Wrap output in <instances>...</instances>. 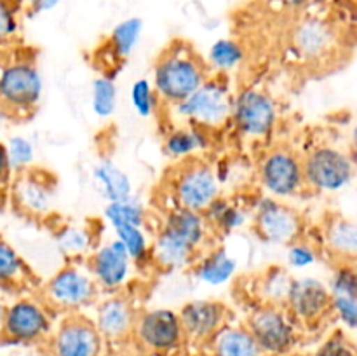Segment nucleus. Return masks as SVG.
Wrapping results in <instances>:
<instances>
[{
    "label": "nucleus",
    "instance_id": "obj_4",
    "mask_svg": "<svg viewBox=\"0 0 357 356\" xmlns=\"http://www.w3.org/2000/svg\"><path fill=\"white\" fill-rule=\"evenodd\" d=\"M101 290L87 269L86 262L66 260L45 279L40 297L56 314L86 313L100 300Z\"/></svg>",
    "mask_w": 357,
    "mask_h": 356
},
{
    "label": "nucleus",
    "instance_id": "obj_13",
    "mask_svg": "<svg viewBox=\"0 0 357 356\" xmlns=\"http://www.w3.org/2000/svg\"><path fill=\"white\" fill-rule=\"evenodd\" d=\"M132 344L150 356H169L180 351L187 341L178 311L171 307H150L139 311Z\"/></svg>",
    "mask_w": 357,
    "mask_h": 356
},
{
    "label": "nucleus",
    "instance_id": "obj_44",
    "mask_svg": "<svg viewBox=\"0 0 357 356\" xmlns=\"http://www.w3.org/2000/svg\"><path fill=\"white\" fill-rule=\"evenodd\" d=\"M13 121L14 119H13V115L9 114V110H7L3 105H0V131H3V129H6Z\"/></svg>",
    "mask_w": 357,
    "mask_h": 356
},
{
    "label": "nucleus",
    "instance_id": "obj_17",
    "mask_svg": "<svg viewBox=\"0 0 357 356\" xmlns=\"http://www.w3.org/2000/svg\"><path fill=\"white\" fill-rule=\"evenodd\" d=\"M338 47V35L333 24L317 16H305L289 31V51L298 61L319 66L330 61Z\"/></svg>",
    "mask_w": 357,
    "mask_h": 356
},
{
    "label": "nucleus",
    "instance_id": "obj_25",
    "mask_svg": "<svg viewBox=\"0 0 357 356\" xmlns=\"http://www.w3.org/2000/svg\"><path fill=\"white\" fill-rule=\"evenodd\" d=\"M100 241L93 223L63 222L54 229L56 248L66 260L84 262Z\"/></svg>",
    "mask_w": 357,
    "mask_h": 356
},
{
    "label": "nucleus",
    "instance_id": "obj_21",
    "mask_svg": "<svg viewBox=\"0 0 357 356\" xmlns=\"http://www.w3.org/2000/svg\"><path fill=\"white\" fill-rule=\"evenodd\" d=\"M143 27L145 24L142 17L129 16L112 28L101 47L96 51V63L101 66L100 73L117 77L142 42Z\"/></svg>",
    "mask_w": 357,
    "mask_h": 356
},
{
    "label": "nucleus",
    "instance_id": "obj_23",
    "mask_svg": "<svg viewBox=\"0 0 357 356\" xmlns=\"http://www.w3.org/2000/svg\"><path fill=\"white\" fill-rule=\"evenodd\" d=\"M215 236H230L251 223V199L222 194L202 213Z\"/></svg>",
    "mask_w": 357,
    "mask_h": 356
},
{
    "label": "nucleus",
    "instance_id": "obj_40",
    "mask_svg": "<svg viewBox=\"0 0 357 356\" xmlns=\"http://www.w3.org/2000/svg\"><path fill=\"white\" fill-rule=\"evenodd\" d=\"M331 313L351 330H357V297H333Z\"/></svg>",
    "mask_w": 357,
    "mask_h": 356
},
{
    "label": "nucleus",
    "instance_id": "obj_42",
    "mask_svg": "<svg viewBox=\"0 0 357 356\" xmlns=\"http://www.w3.org/2000/svg\"><path fill=\"white\" fill-rule=\"evenodd\" d=\"M13 178L14 171L10 168L9 156H7L6 142L0 140V202H7V192H9Z\"/></svg>",
    "mask_w": 357,
    "mask_h": 356
},
{
    "label": "nucleus",
    "instance_id": "obj_31",
    "mask_svg": "<svg viewBox=\"0 0 357 356\" xmlns=\"http://www.w3.org/2000/svg\"><path fill=\"white\" fill-rule=\"evenodd\" d=\"M293 274L282 265H271L255 279V293L258 304H274L284 306L291 286Z\"/></svg>",
    "mask_w": 357,
    "mask_h": 356
},
{
    "label": "nucleus",
    "instance_id": "obj_5",
    "mask_svg": "<svg viewBox=\"0 0 357 356\" xmlns=\"http://www.w3.org/2000/svg\"><path fill=\"white\" fill-rule=\"evenodd\" d=\"M222 175L204 157L174 163L167 175V194L171 206L204 213L206 208L223 194Z\"/></svg>",
    "mask_w": 357,
    "mask_h": 356
},
{
    "label": "nucleus",
    "instance_id": "obj_1",
    "mask_svg": "<svg viewBox=\"0 0 357 356\" xmlns=\"http://www.w3.org/2000/svg\"><path fill=\"white\" fill-rule=\"evenodd\" d=\"M213 239L215 234L202 213L167 208L152 234V267L160 272L187 271L202 251L213 246Z\"/></svg>",
    "mask_w": 357,
    "mask_h": 356
},
{
    "label": "nucleus",
    "instance_id": "obj_16",
    "mask_svg": "<svg viewBox=\"0 0 357 356\" xmlns=\"http://www.w3.org/2000/svg\"><path fill=\"white\" fill-rule=\"evenodd\" d=\"M94 327L100 332L105 346H124L132 342L136 318L139 309L126 292L101 293L93 309Z\"/></svg>",
    "mask_w": 357,
    "mask_h": 356
},
{
    "label": "nucleus",
    "instance_id": "obj_28",
    "mask_svg": "<svg viewBox=\"0 0 357 356\" xmlns=\"http://www.w3.org/2000/svg\"><path fill=\"white\" fill-rule=\"evenodd\" d=\"M33 281V272L16 248L0 236V292H21Z\"/></svg>",
    "mask_w": 357,
    "mask_h": 356
},
{
    "label": "nucleus",
    "instance_id": "obj_38",
    "mask_svg": "<svg viewBox=\"0 0 357 356\" xmlns=\"http://www.w3.org/2000/svg\"><path fill=\"white\" fill-rule=\"evenodd\" d=\"M317 258H319V251L316 244L307 241L303 236L286 246V265L293 271H305L312 267Z\"/></svg>",
    "mask_w": 357,
    "mask_h": 356
},
{
    "label": "nucleus",
    "instance_id": "obj_29",
    "mask_svg": "<svg viewBox=\"0 0 357 356\" xmlns=\"http://www.w3.org/2000/svg\"><path fill=\"white\" fill-rule=\"evenodd\" d=\"M206 65H208L211 75H225L236 72L246 59V49L237 38L222 37L216 38L208 49L206 54Z\"/></svg>",
    "mask_w": 357,
    "mask_h": 356
},
{
    "label": "nucleus",
    "instance_id": "obj_33",
    "mask_svg": "<svg viewBox=\"0 0 357 356\" xmlns=\"http://www.w3.org/2000/svg\"><path fill=\"white\" fill-rule=\"evenodd\" d=\"M114 237L124 246L129 258L135 264L136 271L152 267V258H150V248H152V230L149 232V227L139 225H122L112 229Z\"/></svg>",
    "mask_w": 357,
    "mask_h": 356
},
{
    "label": "nucleus",
    "instance_id": "obj_41",
    "mask_svg": "<svg viewBox=\"0 0 357 356\" xmlns=\"http://www.w3.org/2000/svg\"><path fill=\"white\" fill-rule=\"evenodd\" d=\"M312 356H356V353L351 348V344L340 334H337L326 339Z\"/></svg>",
    "mask_w": 357,
    "mask_h": 356
},
{
    "label": "nucleus",
    "instance_id": "obj_18",
    "mask_svg": "<svg viewBox=\"0 0 357 356\" xmlns=\"http://www.w3.org/2000/svg\"><path fill=\"white\" fill-rule=\"evenodd\" d=\"M84 262L103 293L124 292L136 271L128 251L114 236L101 239Z\"/></svg>",
    "mask_w": 357,
    "mask_h": 356
},
{
    "label": "nucleus",
    "instance_id": "obj_8",
    "mask_svg": "<svg viewBox=\"0 0 357 356\" xmlns=\"http://www.w3.org/2000/svg\"><path fill=\"white\" fill-rule=\"evenodd\" d=\"M56 195H58L56 175L35 164L28 170L14 173L7 192V202L23 218L42 222L52 216Z\"/></svg>",
    "mask_w": 357,
    "mask_h": 356
},
{
    "label": "nucleus",
    "instance_id": "obj_30",
    "mask_svg": "<svg viewBox=\"0 0 357 356\" xmlns=\"http://www.w3.org/2000/svg\"><path fill=\"white\" fill-rule=\"evenodd\" d=\"M324 246L342 260L357 258V222L351 218H333L324 227Z\"/></svg>",
    "mask_w": 357,
    "mask_h": 356
},
{
    "label": "nucleus",
    "instance_id": "obj_7",
    "mask_svg": "<svg viewBox=\"0 0 357 356\" xmlns=\"http://www.w3.org/2000/svg\"><path fill=\"white\" fill-rule=\"evenodd\" d=\"M232 105L234 89L229 77L209 75L195 93L167 110L180 122L201 126L208 131L218 133L230 126Z\"/></svg>",
    "mask_w": 357,
    "mask_h": 356
},
{
    "label": "nucleus",
    "instance_id": "obj_3",
    "mask_svg": "<svg viewBox=\"0 0 357 356\" xmlns=\"http://www.w3.org/2000/svg\"><path fill=\"white\" fill-rule=\"evenodd\" d=\"M44 94V77L35 54L17 51L16 45L0 51V105L14 121L30 119Z\"/></svg>",
    "mask_w": 357,
    "mask_h": 356
},
{
    "label": "nucleus",
    "instance_id": "obj_10",
    "mask_svg": "<svg viewBox=\"0 0 357 356\" xmlns=\"http://www.w3.org/2000/svg\"><path fill=\"white\" fill-rule=\"evenodd\" d=\"M257 178L264 194L288 201L305 191L302 156L289 145L275 143L257 163Z\"/></svg>",
    "mask_w": 357,
    "mask_h": 356
},
{
    "label": "nucleus",
    "instance_id": "obj_22",
    "mask_svg": "<svg viewBox=\"0 0 357 356\" xmlns=\"http://www.w3.org/2000/svg\"><path fill=\"white\" fill-rule=\"evenodd\" d=\"M215 135L201 126L178 122L164 131L162 152L173 163L204 157L215 147Z\"/></svg>",
    "mask_w": 357,
    "mask_h": 356
},
{
    "label": "nucleus",
    "instance_id": "obj_2",
    "mask_svg": "<svg viewBox=\"0 0 357 356\" xmlns=\"http://www.w3.org/2000/svg\"><path fill=\"white\" fill-rule=\"evenodd\" d=\"M211 75L204 56L185 40H173L153 61L152 84L166 108L187 100Z\"/></svg>",
    "mask_w": 357,
    "mask_h": 356
},
{
    "label": "nucleus",
    "instance_id": "obj_9",
    "mask_svg": "<svg viewBox=\"0 0 357 356\" xmlns=\"http://www.w3.org/2000/svg\"><path fill=\"white\" fill-rule=\"evenodd\" d=\"M279 124V103L272 93L258 86H244L234 93L230 126L250 142H265Z\"/></svg>",
    "mask_w": 357,
    "mask_h": 356
},
{
    "label": "nucleus",
    "instance_id": "obj_46",
    "mask_svg": "<svg viewBox=\"0 0 357 356\" xmlns=\"http://www.w3.org/2000/svg\"><path fill=\"white\" fill-rule=\"evenodd\" d=\"M351 143H352V150H354V154L357 156V122L354 124V128H352Z\"/></svg>",
    "mask_w": 357,
    "mask_h": 356
},
{
    "label": "nucleus",
    "instance_id": "obj_19",
    "mask_svg": "<svg viewBox=\"0 0 357 356\" xmlns=\"http://www.w3.org/2000/svg\"><path fill=\"white\" fill-rule=\"evenodd\" d=\"M330 288L314 276H293L284 307L300 327H312L331 313Z\"/></svg>",
    "mask_w": 357,
    "mask_h": 356
},
{
    "label": "nucleus",
    "instance_id": "obj_43",
    "mask_svg": "<svg viewBox=\"0 0 357 356\" xmlns=\"http://www.w3.org/2000/svg\"><path fill=\"white\" fill-rule=\"evenodd\" d=\"M20 2L23 6V10H26L28 14H33V16H38V14L54 10L61 3V0H20Z\"/></svg>",
    "mask_w": 357,
    "mask_h": 356
},
{
    "label": "nucleus",
    "instance_id": "obj_6",
    "mask_svg": "<svg viewBox=\"0 0 357 356\" xmlns=\"http://www.w3.org/2000/svg\"><path fill=\"white\" fill-rule=\"evenodd\" d=\"M58 314L44 299L33 293H20L7 300L0 344L3 346H44L56 325Z\"/></svg>",
    "mask_w": 357,
    "mask_h": 356
},
{
    "label": "nucleus",
    "instance_id": "obj_26",
    "mask_svg": "<svg viewBox=\"0 0 357 356\" xmlns=\"http://www.w3.org/2000/svg\"><path fill=\"white\" fill-rule=\"evenodd\" d=\"M91 178L96 187L98 194L105 199V202L121 201L135 195V185L128 171L122 170L112 157L105 156L96 161L91 170Z\"/></svg>",
    "mask_w": 357,
    "mask_h": 356
},
{
    "label": "nucleus",
    "instance_id": "obj_14",
    "mask_svg": "<svg viewBox=\"0 0 357 356\" xmlns=\"http://www.w3.org/2000/svg\"><path fill=\"white\" fill-rule=\"evenodd\" d=\"M305 188L331 194L347 187L356 175L354 161L347 152L331 145H317L302 156Z\"/></svg>",
    "mask_w": 357,
    "mask_h": 356
},
{
    "label": "nucleus",
    "instance_id": "obj_39",
    "mask_svg": "<svg viewBox=\"0 0 357 356\" xmlns=\"http://www.w3.org/2000/svg\"><path fill=\"white\" fill-rule=\"evenodd\" d=\"M331 297H357V269L342 264L335 269L328 283Z\"/></svg>",
    "mask_w": 357,
    "mask_h": 356
},
{
    "label": "nucleus",
    "instance_id": "obj_11",
    "mask_svg": "<svg viewBox=\"0 0 357 356\" xmlns=\"http://www.w3.org/2000/svg\"><path fill=\"white\" fill-rule=\"evenodd\" d=\"M265 356H286L298 346L300 325L284 306L257 304L244 321Z\"/></svg>",
    "mask_w": 357,
    "mask_h": 356
},
{
    "label": "nucleus",
    "instance_id": "obj_12",
    "mask_svg": "<svg viewBox=\"0 0 357 356\" xmlns=\"http://www.w3.org/2000/svg\"><path fill=\"white\" fill-rule=\"evenodd\" d=\"M251 229L264 243L288 246L303 236V216L286 201L258 194L251 199Z\"/></svg>",
    "mask_w": 357,
    "mask_h": 356
},
{
    "label": "nucleus",
    "instance_id": "obj_34",
    "mask_svg": "<svg viewBox=\"0 0 357 356\" xmlns=\"http://www.w3.org/2000/svg\"><path fill=\"white\" fill-rule=\"evenodd\" d=\"M119 105V89L115 77L100 73L91 82V110L101 121L114 117Z\"/></svg>",
    "mask_w": 357,
    "mask_h": 356
},
{
    "label": "nucleus",
    "instance_id": "obj_27",
    "mask_svg": "<svg viewBox=\"0 0 357 356\" xmlns=\"http://www.w3.org/2000/svg\"><path fill=\"white\" fill-rule=\"evenodd\" d=\"M206 346L209 356H265L244 323L229 321Z\"/></svg>",
    "mask_w": 357,
    "mask_h": 356
},
{
    "label": "nucleus",
    "instance_id": "obj_37",
    "mask_svg": "<svg viewBox=\"0 0 357 356\" xmlns=\"http://www.w3.org/2000/svg\"><path fill=\"white\" fill-rule=\"evenodd\" d=\"M7 156H9L10 168L14 173L28 170V168L35 166V159H37V149H35L33 142L23 135H13L6 140Z\"/></svg>",
    "mask_w": 357,
    "mask_h": 356
},
{
    "label": "nucleus",
    "instance_id": "obj_35",
    "mask_svg": "<svg viewBox=\"0 0 357 356\" xmlns=\"http://www.w3.org/2000/svg\"><path fill=\"white\" fill-rule=\"evenodd\" d=\"M129 103L135 114L142 119H152L164 108L150 79H136L129 87Z\"/></svg>",
    "mask_w": 357,
    "mask_h": 356
},
{
    "label": "nucleus",
    "instance_id": "obj_24",
    "mask_svg": "<svg viewBox=\"0 0 357 356\" xmlns=\"http://www.w3.org/2000/svg\"><path fill=\"white\" fill-rule=\"evenodd\" d=\"M239 260L225 246L213 244L202 251L190 271L197 281L206 286H225L236 278Z\"/></svg>",
    "mask_w": 357,
    "mask_h": 356
},
{
    "label": "nucleus",
    "instance_id": "obj_36",
    "mask_svg": "<svg viewBox=\"0 0 357 356\" xmlns=\"http://www.w3.org/2000/svg\"><path fill=\"white\" fill-rule=\"evenodd\" d=\"M23 6L20 0H0V51L16 45L21 31Z\"/></svg>",
    "mask_w": 357,
    "mask_h": 356
},
{
    "label": "nucleus",
    "instance_id": "obj_15",
    "mask_svg": "<svg viewBox=\"0 0 357 356\" xmlns=\"http://www.w3.org/2000/svg\"><path fill=\"white\" fill-rule=\"evenodd\" d=\"M45 356H105L107 346L89 314H63L44 342Z\"/></svg>",
    "mask_w": 357,
    "mask_h": 356
},
{
    "label": "nucleus",
    "instance_id": "obj_45",
    "mask_svg": "<svg viewBox=\"0 0 357 356\" xmlns=\"http://www.w3.org/2000/svg\"><path fill=\"white\" fill-rule=\"evenodd\" d=\"M6 306H7V299H6V297H3V293L0 292V330H2L3 314H6Z\"/></svg>",
    "mask_w": 357,
    "mask_h": 356
},
{
    "label": "nucleus",
    "instance_id": "obj_20",
    "mask_svg": "<svg viewBox=\"0 0 357 356\" xmlns=\"http://www.w3.org/2000/svg\"><path fill=\"white\" fill-rule=\"evenodd\" d=\"M185 341L206 346L216 332L230 321V309L220 300L194 299L185 302L178 311Z\"/></svg>",
    "mask_w": 357,
    "mask_h": 356
},
{
    "label": "nucleus",
    "instance_id": "obj_32",
    "mask_svg": "<svg viewBox=\"0 0 357 356\" xmlns=\"http://www.w3.org/2000/svg\"><path fill=\"white\" fill-rule=\"evenodd\" d=\"M103 222L110 229L122 225H139L149 227L150 223V209L138 195H131L121 201L105 202L103 206Z\"/></svg>",
    "mask_w": 357,
    "mask_h": 356
}]
</instances>
